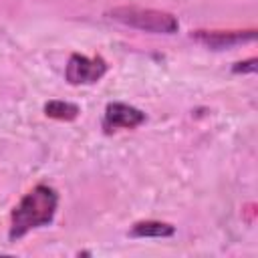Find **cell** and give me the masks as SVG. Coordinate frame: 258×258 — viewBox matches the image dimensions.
<instances>
[{
    "instance_id": "1",
    "label": "cell",
    "mask_w": 258,
    "mask_h": 258,
    "mask_svg": "<svg viewBox=\"0 0 258 258\" xmlns=\"http://www.w3.org/2000/svg\"><path fill=\"white\" fill-rule=\"evenodd\" d=\"M56 208H58V194H56V189L46 185V183L34 185L20 200V204L12 210L10 232H8L10 240H20L30 230L48 226L54 220V216H56Z\"/></svg>"
},
{
    "instance_id": "2",
    "label": "cell",
    "mask_w": 258,
    "mask_h": 258,
    "mask_svg": "<svg viewBox=\"0 0 258 258\" xmlns=\"http://www.w3.org/2000/svg\"><path fill=\"white\" fill-rule=\"evenodd\" d=\"M109 18H113L119 24L153 32V34H173L179 28V20L165 10H153V8H137V6H119L109 10Z\"/></svg>"
},
{
    "instance_id": "3",
    "label": "cell",
    "mask_w": 258,
    "mask_h": 258,
    "mask_svg": "<svg viewBox=\"0 0 258 258\" xmlns=\"http://www.w3.org/2000/svg\"><path fill=\"white\" fill-rule=\"evenodd\" d=\"M107 73V60L103 56H85V54H71L64 79L71 85H93L101 81Z\"/></svg>"
},
{
    "instance_id": "4",
    "label": "cell",
    "mask_w": 258,
    "mask_h": 258,
    "mask_svg": "<svg viewBox=\"0 0 258 258\" xmlns=\"http://www.w3.org/2000/svg\"><path fill=\"white\" fill-rule=\"evenodd\" d=\"M191 38L212 50H226L244 42H252L256 38V30H196Z\"/></svg>"
},
{
    "instance_id": "5",
    "label": "cell",
    "mask_w": 258,
    "mask_h": 258,
    "mask_svg": "<svg viewBox=\"0 0 258 258\" xmlns=\"http://www.w3.org/2000/svg\"><path fill=\"white\" fill-rule=\"evenodd\" d=\"M145 121V113L127 105V103H109L103 117L105 133H113L117 129H133Z\"/></svg>"
},
{
    "instance_id": "6",
    "label": "cell",
    "mask_w": 258,
    "mask_h": 258,
    "mask_svg": "<svg viewBox=\"0 0 258 258\" xmlns=\"http://www.w3.org/2000/svg\"><path fill=\"white\" fill-rule=\"evenodd\" d=\"M175 234V228L167 222H159V220H143V222H135L129 230L131 238H169Z\"/></svg>"
},
{
    "instance_id": "7",
    "label": "cell",
    "mask_w": 258,
    "mask_h": 258,
    "mask_svg": "<svg viewBox=\"0 0 258 258\" xmlns=\"http://www.w3.org/2000/svg\"><path fill=\"white\" fill-rule=\"evenodd\" d=\"M81 113L79 105L69 103V101H48L44 105V115L50 119H58V121H73L77 119Z\"/></svg>"
},
{
    "instance_id": "8",
    "label": "cell",
    "mask_w": 258,
    "mask_h": 258,
    "mask_svg": "<svg viewBox=\"0 0 258 258\" xmlns=\"http://www.w3.org/2000/svg\"><path fill=\"white\" fill-rule=\"evenodd\" d=\"M256 58H248V60H242V62H236L234 64V73H256Z\"/></svg>"
}]
</instances>
